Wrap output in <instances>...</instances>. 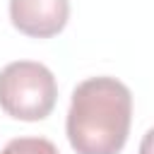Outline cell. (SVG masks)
I'll use <instances>...</instances> for the list:
<instances>
[{
	"label": "cell",
	"instance_id": "2",
	"mask_svg": "<svg viewBox=\"0 0 154 154\" xmlns=\"http://www.w3.org/2000/svg\"><path fill=\"white\" fill-rule=\"evenodd\" d=\"M58 101V82L43 63L14 60L0 70V108L17 120H43Z\"/></svg>",
	"mask_w": 154,
	"mask_h": 154
},
{
	"label": "cell",
	"instance_id": "3",
	"mask_svg": "<svg viewBox=\"0 0 154 154\" xmlns=\"http://www.w3.org/2000/svg\"><path fill=\"white\" fill-rule=\"evenodd\" d=\"M70 17L67 0H10V19L17 31L31 38L60 34Z\"/></svg>",
	"mask_w": 154,
	"mask_h": 154
},
{
	"label": "cell",
	"instance_id": "1",
	"mask_svg": "<svg viewBox=\"0 0 154 154\" xmlns=\"http://www.w3.org/2000/svg\"><path fill=\"white\" fill-rule=\"evenodd\" d=\"M132 94L116 77H89L72 91L65 130L77 154H118L130 135Z\"/></svg>",
	"mask_w": 154,
	"mask_h": 154
},
{
	"label": "cell",
	"instance_id": "4",
	"mask_svg": "<svg viewBox=\"0 0 154 154\" xmlns=\"http://www.w3.org/2000/svg\"><path fill=\"white\" fill-rule=\"evenodd\" d=\"M0 154H60V152L46 137H17L10 140Z\"/></svg>",
	"mask_w": 154,
	"mask_h": 154
}]
</instances>
